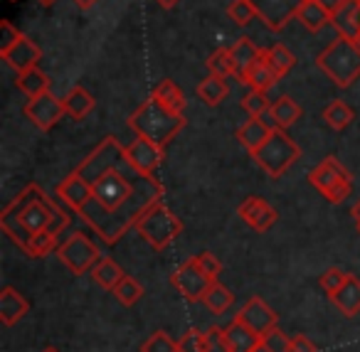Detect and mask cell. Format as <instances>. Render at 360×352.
Here are the masks:
<instances>
[{
    "instance_id": "obj_1",
    "label": "cell",
    "mask_w": 360,
    "mask_h": 352,
    "mask_svg": "<svg viewBox=\"0 0 360 352\" xmlns=\"http://www.w3.org/2000/svg\"><path fill=\"white\" fill-rule=\"evenodd\" d=\"M57 197L104 239L116 244L141 214L163 197V185L131 163L126 145L106 136L79 165L57 185Z\"/></svg>"
},
{
    "instance_id": "obj_2",
    "label": "cell",
    "mask_w": 360,
    "mask_h": 352,
    "mask_svg": "<svg viewBox=\"0 0 360 352\" xmlns=\"http://www.w3.org/2000/svg\"><path fill=\"white\" fill-rule=\"evenodd\" d=\"M60 212H65V209H60V204L52 202L40 185L30 183L0 212V227L25 252L30 239L50 229V224L55 222Z\"/></svg>"
},
{
    "instance_id": "obj_3",
    "label": "cell",
    "mask_w": 360,
    "mask_h": 352,
    "mask_svg": "<svg viewBox=\"0 0 360 352\" xmlns=\"http://www.w3.org/2000/svg\"><path fill=\"white\" fill-rule=\"evenodd\" d=\"M129 129L141 138H148L155 145L165 148L180 131L186 129V114H175L173 109H168L163 101L150 94V99H146L131 114Z\"/></svg>"
},
{
    "instance_id": "obj_4",
    "label": "cell",
    "mask_w": 360,
    "mask_h": 352,
    "mask_svg": "<svg viewBox=\"0 0 360 352\" xmlns=\"http://www.w3.org/2000/svg\"><path fill=\"white\" fill-rule=\"evenodd\" d=\"M316 65L326 77L340 89H348L360 77V50L353 40L338 35L323 52L319 55Z\"/></svg>"
},
{
    "instance_id": "obj_5",
    "label": "cell",
    "mask_w": 360,
    "mask_h": 352,
    "mask_svg": "<svg viewBox=\"0 0 360 352\" xmlns=\"http://www.w3.org/2000/svg\"><path fill=\"white\" fill-rule=\"evenodd\" d=\"M252 158H255V163L259 165L269 178L276 180L301 158V148L289 138V133H286L284 129L274 126L269 138L259 145L257 153H252Z\"/></svg>"
},
{
    "instance_id": "obj_6",
    "label": "cell",
    "mask_w": 360,
    "mask_h": 352,
    "mask_svg": "<svg viewBox=\"0 0 360 352\" xmlns=\"http://www.w3.org/2000/svg\"><path fill=\"white\" fill-rule=\"evenodd\" d=\"M136 232H139L153 249L163 252V249H168L170 242L183 232V222H180L163 202H155L153 207H148L141 214V219L136 222Z\"/></svg>"
},
{
    "instance_id": "obj_7",
    "label": "cell",
    "mask_w": 360,
    "mask_h": 352,
    "mask_svg": "<svg viewBox=\"0 0 360 352\" xmlns=\"http://www.w3.org/2000/svg\"><path fill=\"white\" fill-rule=\"evenodd\" d=\"M309 183L323 195L328 202L338 204L350 195V173L345 170V165L340 160H335L333 155L323 158L314 170L309 173Z\"/></svg>"
},
{
    "instance_id": "obj_8",
    "label": "cell",
    "mask_w": 360,
    "mask_h": 352,
    "mask_svg": "<svg viewBox=\"0 0 360 352\" xmlns=\"http://www.w3.org/2000/svg\"><path fill=\"white\" fill-rule=\"evenodd\" d=\"M57 256H60V261L65 263L72 273L82 276V273L91 271V268L96 266L101 254H99V249L89 242V237H84L82 232H75L62 247H57Z\"/></svg>"
},
{
    "instance_id": "obj_9",
    "label": "cell",
    "mask_w": 360,
    "mask_h": 352,
    "mask_svg": "<svg viewBox=\"0 0 360 352\" xmlns=\"http://www.w3.org/2000/svg\"><path fill=\"white\" fill-rule=\"evenodd\" d=\"M170 283H173V288L186 298V301L195 303V301H202L205 291L210 288L212 278L205 276L202 268L198 266V256H191L188 261H183L175 268L173 276H170Z\"/></svg>"
},
{
    "instance_id": "obj_10",
    "label": "cell",
    "mask_w": 360,
    "mask_h": 352,
    "mask_svg": "<svg viewBox=\"0 0 360 352\" xmlns=\"http://www.w3.org/2000/svg\"><path fill=\"white\" fill-rule=\"evenodd\" d=\"M250 3L257 11V18L269 30H284L304 6V0H250Z\"/></svg>"
},
{
    "instance_id": "obj_11",
    "label": "cell",
    "mask_w": 360,
    "mask_h": 352,
    "mask_svg": "<svg viewBox=\"0 0 360 352\" xmlns=\"http://www.w3.org/2000/svg\"><path fill=\"white\" fill-rule=\"evenodd\" d=\"M67 114L65 101L57 99L52 91H45V94L35 96V99L27 101L25 106V116L37 126L40 131H50L60 124V119Z\"/></svg>"
},
{
    "instance_id": "obj_12",
    "label": "cell",
    "mask_w": 360,
    "mask_h": 352,
    "mask_svg": "<svg viewBox=\"0 0 360 352\" xmlns=\"http://www.w3.org/2000/svg\"><path fill=\"white\" fill-rule=\"evenodd\" d=\"M237 320H242L245 325H250L252 330L259 332L262 337L279 325V315H276V313L271 311V308L266 306L259 296H252L250 301L240 308V313H237Z\"/></svg>"
},
{
    "instance_id": "obj_13",
    "label": "cell",
    "mask_w": 360,
    "mask_h": 352,
    "mask_svg": "<svg viewBox=\"0 0 360 352\" xmlns=\"http://www.w3.org/2000/svg\"><path fill=\"white\" fill-rule=\"evenodd\" d=\"M126 155H129L131 163H134L136 168L141 170V173H146V175H155V170H158V165L163 163V158H165V148H160V145H155L153 141L141 138V136H136V138L131 141L129 145H126Z\"/></svg>"
},
{
    "instance_id": "obj_14",
    "label": "cell",
    "mask_w": 360,
    "mask_h": 352,
    "mask_svg": "<svg viewBox=\"0 0 360 352\" xmlns=\"http://www.w3.org/2000/svg\"><path fill=\"white\" fill-rule=\"evenodd\" d=\"M237 214H240V217L245 219L255 232H269V229L274 227L276 217H279L276 209L271 207L264 197H257V195L247 197L245 202L237 207Z\"/></svg>"
},
{
    "instance_id": "obj_15",
    "label": "cell",
    "mask_w": 360,
    "mask_h": 352,
    "mask_svg": "<svg viewBox=\"0 0 360 352\" xmlns=\"http://www.w3.org/2000/svg\"><path fill=\"white\" fill-rule=\"evenodd\" d=\"M27 313H30V303L25 301V296H22L18 288L6 286L0 291V322H3V325H8V327L15 325Z\"/></svg>"
},
{
    "instance_id": "obj_16",
    "label": "cell",
    "mask_w": 360,
    "mask_h": 352,
    "mask_svg": "<svg viewBox=\"0 0 360 352\" xmlns=\"http://www.w3.org/2000/svg\"><path fill=\"white\" fill-rule=\"evenodd\" d=\"M3 60L8 62V65L13 67V70L20 74V72L25 70H32V67H37V62L42 60V50L35 45V42L30 40L27 35L20 37V42H18L15 47H13L8 55H3Z\"/></svg>"
},
{
    "instance_id": "obj_17",
    "label": "cell",
    "mask_w": 360,
    "mask_h": 352,
    "mask_svg": "<svg viewBox=\"0 0 360 352\" xmlns=\"http://www.w3.org/2000/svg\"><path fill=\"white\" fill-rule=\"evenodd\" d=\"M330 25L335 32L348 40H355L360 35V3L358 0H345V6L330 15Z\"/></svg>"
},
{
    "instance_id": "obj_18",
    "label": "cell",
    "mask_w": 360,
    "mask_h": 352,
    "mask_svg": "<svg viewBox=\"0 0 360 352\" xmlns=\"http://www.w3.org/2000/svg\"><path fill=\"white\" fill-rule=\"evenodd\" d=\"M225 332H227V342H230V352H255L262 345V340H264L259 332H255L250 325H245L237 318L225 327Z\"/></svg>"
},
{
    "instance_id": "obj_19",
    "label": "cell",
    "mask_w": 360,
    "mask_h": 352,
    "mask_svg": "<svg viewBox=\"0 0 360 352\" xmlns=\"http://www.w3.org/2000/svg\"><path fill=\"white\" fill-rule=\"evenodd\" d=\"M279 79H281V77L271 70L269 62H266L264 55H262L259 60H257L255 65L245 72V77H242V84H247L252 91H264V94H266V91H269Z\"/></svg>"
},
{
    "instance_id": "obj_20",
    "label": "cell",
    "mask_w": 360,
    "mask_h": 352,
    "mask_svg": "<svg viewBox=\"0 0 360 352\" xmlns=\"http://www.w3.org/2000/svg\"><path fill=\"white\" fill-rule=\"evenodd\" d=\"M330 301H333V306L338 308L345 318L358 315L360 313V278L348 276V281L343 283V288H340L338 293H333Z\"/></svg>"
},
{
    "instance_id": "obj_21",
    "label": "cell",
    "mask_w": 360,
    "mask_h": 352,
    "mask_svg": "<svg viewBox=\"0 0 360 352\" xmlns=\"http://www.w3.org/2000/svg\"><path fill=\"white\" fill-rule=\"evenodd\" d=\"M271 129H274V126H266L262 119L250 116V121H247L245 126H240V131H237V141H240V143L247 148V153L252 155L259 150V145L264 143L266 138H269Z\"/></svg>"
},
{
    "instance_id": "obj_22",
    "label": "cell",
    "mask_w": 360,
    "mask_h": 352,
    "mask_svg": "<svg viewBox=\"0 0 360 352\" xmlns=\"http://www.w3.org/2000/svg\"><path fill=\"white\" fill-rule=\"evenodd\" d=\"M230 52H232V62H235L237 79H242V77H245V72L250 70V67L255 65L262 55H264V50H259V47H257L250 37H240V40L230 47Z\"/></svg>"
},
{
    "instance_id": "obj_23",
    "label": "cell",
    "mask_w": 360,
    "mask_h": 352,
    "mask_svg": "<svg viewBox=\"0 0 360 352\" xmlns=\"http://www.w3.org/2000/svg\"><path fill=\"white\" fill-rule=\"evenodd\" d=\"M65 109H67V114L72 116V119H77V121H82V119H86V116L94 111V96L89 94V91L84 89V86H72L70 89V94L65 96Z\"/></svg>"
},
{
    "instance_id": "obj_24",
    "label": "cell",
    "mask_w": 360,
    "mask_h": 352,
    "mask_svg": "<svg viewBox=\"0 0 360 352\" xmlns=\"http://www.w3.org/2000/svg\"><path fill=\"white\" fill-rule=\"evenodd\" d=\"M15 84H18V89H20L22 94L30 96V99H35V96L50 91V77H47L40 67H32V70H25V72H20V74H18Z\"/></svg>"
},
{
    "instance_id": "obj_25",
    "label": "cell",
    "mask_w": 360,
    "mask_h": 352,
    "mask_svg": "<svg viewBox=\"0 0 360 352\" xmlns=\"http://www.w3.org/2000/svg\"><path fill=\"white\" fill-rule=\"evenodd\" d=\"M301 106L296 104L291 96H279V99L271 104V109H269V116H271V121H274V126H279V129H289V126H294L296 121L301 119Z\"/></svg>"
},
{
    "instance_id": "obj_26",
    "label": "cell",
    "mask_w": 360,
    "mask_h": 352,
    "mask_svg": "<svg viewBox=\"0 0 360 352\" xmlns=\"http://www.w3.org/2000/svg\"><path fill=\"white\" fill-rule=\"evenodd\" d=\"M124 276H126L124 268L109 256H101L99 261H96V266L91 268V278H94L101 288H106V291H114Z\"/></svg>"
},
{
    "instance_id": "obj_27",
    "label": "cell",
    "mask_w": 360,
    "mask_h": 352,
    "mask_svg": "<svg viewBox=\"0 0 360 352\" xmlns=\"http://www.w3.org/2000/svg\"><path fill=\"white\" fill-rule=\"evenodd\" d=\"M296 20H301L311 32H319L321 27H326L330 22V13L321 6L319 0H304V6L299 8Z\"/></svg>"
},
{
    "instance_id": "obj_28",
    "label": "cell",
    "mask_w": 360,
    "mask_h": 352,
    "mask_svg": "<svg viewBox=\"0 0 360 352\" xmlns=\"http://www.w3.org/2000/svg\"><path fill=\"white\" fill-rule=\"evenodd\" d=\"M153 96L163 101L168 109H173L175 114H186L188 99H186V94H183V89H180V86L175 84L173 79H163V82H160V84L153 89Z\"/></svg>"
},
{
    "instance_id": "obj_29",
    "label": "cell",
    "mask_w": 360,
    "mask_h": 352,
    "mask_svg": "<svg viewBox=\"0 0 360 352\" xmlns=\"http://www.w3.org/2000/svg\"><path fill=\"white\" fill-rule=\"evenodd\" d=\"M227 94H230V86H227L225 77L210 74L207 79H202L200 84H198V96H200L207 106L222 104V101L227 99Z\"/></svg>"
},
{
    "instance_id": "obj_30",
    "label": "cell",
    "mask_w": 360,
    "mask_h": 352,
    "mask_svg": "<svg viewBox=\"0 0 360 352\" xmlns=\"http://www.w3.org/2000/svg\"><path fill=\"white\" fill-rule=\"evenodd\" d=\"M232 301H235V298H232L230 288H225L220 281H212L210 288L205 291V296H202V303H205L215 315H222V313L232 306Z\"/></svg>"
},
{
    "instance_id": "obj_31",
    "label": "cell",
    "mask_w": 360,
    "mask_h": 352,
    "mask_svg": "<svg viewBox=\"0 0 360 352\" xmlns=\"http://www.w3.org/2000/svg\"><path fill=\"white\" fill-rule=\"evenodd\" d=\"M264 60L269 62V67L279 77H286L291 72V67L296 65V57L291 55V50L284 45H271L269 50H264Z\"/></svg>"
},
{
    "instance_id": "obj_32",
    "label": "cell",
    "mask_w": 360,
    "mask_h": 352,
    "mask_svg": "<svg viewBox=\"0 0 360 352\" xmlns=\"http://www.w3.org/2000/svg\"><path fill=\"white\" fill-rule=\"evenodd\" d=\"M323 119H326V124H328L333 131H343L345 126H348L350 121L355 119V116H353V109H350L345 101L335 99L333 104H328L323 109Z\"/></svg>"
},
{
    "instance_id": "obj_33",
    "label": "cell",
    "mask_w": 360,
    "mask_h": 352,
    "mask_svg": "<svg viewBox=\"0 0 360 352\" xmlns=\"http://www.w3.org/2000/svg\"><path fill=\"white\" fill-rule=\"evenodd\" d=\"M111 293H114V298L121 303V306H134V303H139L141 298H143V286H141L136 278L124 276L121 283Z\"/></svg>"
},
{
    "instance_id": "obj_34",
    "label": "cell",
    "mask_w": 360,
    "mask_h": 352,
    "mask_svg": "<svg viewBox=\"0 0 360 352\" xmlns=\"http://www.w3.org/2000/svg\"><path fill=\"white\" fill-rule=\"evenodd\" d=\"M207 70H210V74L215 77H230L235 74V62H232V52L230 47H220V50H215L210 57H207Z\"/></svg>"
},
{
    "instance_id": "obj_35",
    "label": "cell",
    "mask_w": 360,
    "mask_h": 352,
    "mask_svg": "<svg viewBox=\"0 0 360 352\" xmlns=\"http://www.w3.org/2000/svg\"><path fill=\"white\" fill-rule=\"evenodd\" d=\"M57 249V234H52V232H40V234H35V237L30 239V244H27V249H25V254L30 259H42V256H47L50 252H55Z\"/></svg>"
},
{
    "instance_id": "obj_36",
    "label": "cell",
    "mask_w": 360,
    "mask_h": 352,
    "mask_svg": "<svg viewBox=\"0 0 360 352\" xmlns=\"http://www.w3.org/2000/svg\"><path fill=\"white\" fill-rule=\"evenodd\" d=\"M227 18H230L235 25L245 27L257 18V11L252 8L250 0H232L230 6H227Z\"/></svg>"
},
{
    "instance_id": "obj_37",
    "label": "cell",
    "mask_w": 360,
    "mask_h": 352,
    "mask_svg": "<svg viewBox=\"0 0 360 352\" xmlns=\"http://www.w3.org/2000/svg\"><path fill=\"white\" fill-rule=\"evenodd\" d=\"M141 352H178V342L165 330H155L153 335L141 345Z\"/></svg>"
},
{
    "instance_id": "obj_38",
    "label": "cell",
    "mask_w": 360,
    "mask_h": 352,
    "mask_svg": "<svg viewBox=\"0 0 360 352\" xmlns=\"http://www.w3.org/2000/svg\"><path fill=\"white\" fill-rule=\"evenodd\" d=\"M242 106H245V111L250 116H255V119H262V116H264L266 111L271 109V101L266 99L264 91H250V94L242 99Z\"/></svg>"
},
{
    "instance_id": "obj_39",
    "label": "cell",
    "mask_w": 360,
    "mask_h": 352,
    "mask_svg": "<svg viewBox=\"0 0 360 352\" xmlns=\"http://www.w3.org/2000/svg\"><path fill=\"white\" fill-rule=\"evenodd\" d=\"M178 352H205V332L195 330V327L186 330L178 340Z\"/></svg>"
},
{
    "instance_id": "obj_40",
    "label": "cell",
    "mask_w": 360,
    "mask_h": 352,
    "mask_svg": "<svg viewBox=\"0 0 360 352\" xmlns=\"http://www.w3.org/2000/svg\"><path fill=\"white\" fill-rule=\"evenodd\" d=\"M20 37H22V32L18 30L11 20L0 22V55H8V52L20 42Z\"/></svg>"
},
{
    "instance_id": "obj_41",
    "label": "cell",
    "mask_w": 360,
    "mask_h": 352,
    "mask_svg": "<svg viewBox=\"0 0 360 352\" xmlns=\"http://www.w3.org/2000/svg\"><path fill=\"white\" fill-rule=\"evenodd\" d=\"M205 352H230V342H227L225 327L212 325L205 332Z\"/></svg>"
},
{
    "instance_id": "obj_42",
    "label": "cell",
    "mask_w": 360,
    "mask_h": 352,
    "mask_svg": "<svg viewBox=\"0 0 360 352\" xmlns=\"http://www.w3.org/2000/svg\"><path fill=\"white\" fill-rule=\"evenodd\" d=\"M350 273L340 271V268H328V271L321 276V288H323L328 296H333V293H338L340 288H343V283L348 281Z\"/></svg>"
},
{
    "instance_id": "obj_43",
    "label": "cell",
    "mask_w": 360,
    "mask_h": 352,
    "mask_svg": "<svg viewBox=\"0 0 360 352\" xmlns=\"http://www.w3.org/2000/svg\"><path fill=\"white\" fill-rule=\"evenodd\" d=\"M198 266H200V268H202V273H205V276H210L212 281H217V276L222 273L220 259H217L215 254H210V252L198 254Z\"/></svg>"
},
{
    "instance_id": "obj_44",
    "label": "cell",
    "mask_w": 360,
    "mask_h": 352,
    "mask_svg": "<svg viewBox=\"0 0 360 352\" xmlns=\"http://www.w3.org/2000/svg\"><path fill=\"white\" fill-rule=\"evenodd\" d=\"M264 347L269 352H289V345H291V337H286L284 332L279 330V327H274L271 332H266L264 335Z\"/></svg>"
},
{
    "instance_id": "obj_45",
    "label": "cell",
    "mask_w": 360,
    "mask_h": 352,
    "mask_svg": "<svg viewBox=\"0 0 360 352\" xmlns=\"http://www.w3.org/2000/svg\"><path fill=\"white\" fill-rule=\"evenodd\" d=\"M289 352H316V345L306 335H294L291 337Z\"/></svg>"
},
{
    "instance_id": "obj_46",
    "label": "cell",
    "mask_w": 360,
    "mask_h": 352,
    "mask_svg": "<svg viewBox=\"0 0 360 352\" xmlns=\"http://www.w3.org/2000/svg\"><path fill=\"white\" fill-rule=\"evenodd\" d=\"M319 3L326 8V11L330 13V15H333V13L338 11V8H343V6H345V0H319Z\"/></svg>"
},
{
    "instance_id": "obj_47",
    "label": "cell",
    "mask_w": 360,
    "mask_h": 352,
    "mask_svg": "<svg viewBox=\"0 0 360 352\" xmlns=\"http://www.w3.org/2000/svg\"><path fill=\"white\" fill-rule=\"evenodd\" d=\"M99 0H75V6L79 8V11H89L91 6H96Z\"/></svg>"
},
{
    "instance_id": "obj_48",
    "label": "cell",
    "mask_w": 360,
    "mask_h": 352,
    "mask_svg": "<svg viewBox=\"0 0 360 352\" xmlns=\"http://www.w3.org/2000/svg\"><path fill=\"white\" fill-rule=\"evenodd\" d=\"M350 214H353V222H355V224H358V227H360V200H358V202L353 204V209H350Z\"/></svg>"
},
{
    "instance_id": "obj_49",
    "label": "cell",
    "mask_w": 360,
    "mask_h": 352,
    "mask_svg": "<svg viewBox=\"0 0 360 352\" xmlns=\"http://www.w3.org/2000/svg\"><path fill=\"white\" fill-rule=\"evenodd\" d=\"M155 3H158L160 8H165V11H170V8H175L180 3V0H155Z\"/></svg>"
},
{
    "instance_id": "obj_50",
    "label": "cell",
    "mask_w": 360,
    "mask_h": 352,
    "mask_svg": "<svg viewBox=\"0 0 360 352\" xmlns=\"http://www.w3.org/2000/svg\"><path fill=\"white\" fill-rule=\"evenodd\" d=\"M37 3H40L42 8H50V6H55L57 0H37Z\"/></svg>"
},
{
    "instance_id": "obj_51",
    "label": "cell",
    "mask_w": 360,
    "mask_h": 352,
    "mask_svg": "<svg viewBox=\"0 0 360 352\" xmlns=\"http://www.w3.org/2000/svg\"><path fill=\"white\" fill-rule=\"evenodd\" d=\"M255 352H269V350H266V347H264V342H262V345L259 347H257V350Z\"/></svg>"
},
{
    "instance_id": "obj_52",
    "label": "cell",
    "mask_w": 360,
    "mask_h": 352,
    "mask_svg": "<svg viewBox=\"0 0 360 352\" xmlns=\"http://www.w3.org/2000/svg\"><path fill=\"white\" fill-rule=\"evenodd\" d=\"M42 352H60V350H57V347H45Z\"/></svg>"
},
{
    "instance_id": "obj_53",
    "label": "cell",
    "mask_w": 360,
    "mask_h": 352,
    "mask_svg": "<svg viewBox=\"0 0 360 352\" xmlns=\"http://www.w3.org/2000/svg\"><path fill=\"white\" fill-rule=\"evenodd\" d=\"M353 42H355V45H358V50H360V35H358V37H355V40H353Z\"/></svg>"
},
{
    "instance_id": "obj_54",
    "label": "cell",
    "mask_w": 360,
    "mask_h": 352,
    "mask_svg": "<svg viewBox=\"0 0 360 352\" xmlns=\"http://www.w3.org/2000/svg\"><path fill=\"white\" fill-rule=\"evenodd\" d=\"M11 3H15V0H11Z\"/></svg>"
},
{
    "instance_id": "obj_55",
    "label": "cell",
    "mask_w": 360,
    "mask_h": 352,
    "mask_svg": "<svg viewBox=\"0 0 360 352\" xmlns=\"http://www.w3.org/2000/svg\"><path fill=\"white\" fill-rule=\"evenodd\" d=\"M358 232H360V227H358Z\"/></svg>"
},
{
    "instance_id": "obj_56",
    "label": "cell",
    "mask_w": 360,
    "mask_h": 352,
    "mask_svg": "<svg viewBox=\"0 0 360 352\" xmlns=\"http://www.w3.org/2000/svg\"><path fill=\"white\" fill-rule=\"evenodd\" d=\"M358 3H360V0H358Z\"/></svg>"
}]
</instances>
